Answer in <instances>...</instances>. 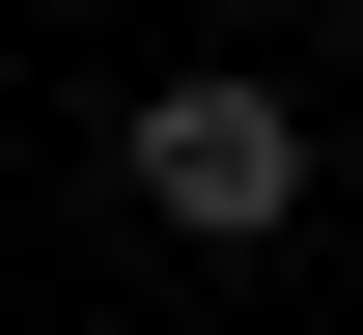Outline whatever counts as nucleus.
Here are the masks:
<instances>
[{
  "label": "nucleus",
  "mask_w": 363,
  "mask_h": 335,
  "mask_svg": "<svg viewBox=\"0 0 363 335\" xmlns=\"http://www.w3.org/2000/svg\"><path fill=\"white\" fill-rule=\"evenodd\" d=\"M140 224L168 251H279L308 224V112L279 84H140Z\"/></svg>",
  "instance_id": "nucleus-1"
}]
</instances>
